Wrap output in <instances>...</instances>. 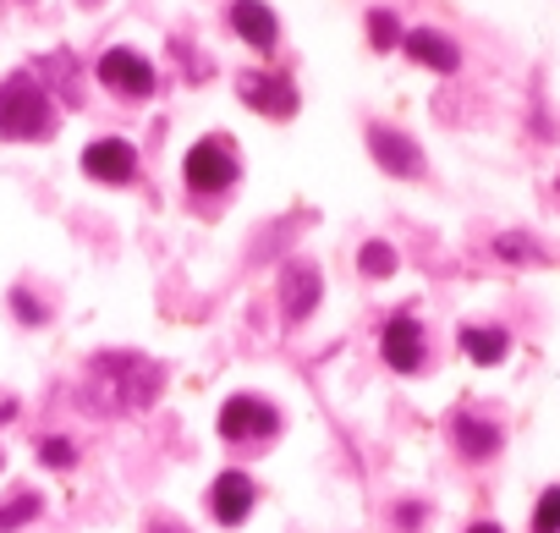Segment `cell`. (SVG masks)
<instances>
[{
	"mask_svg": "<svg viewBox=\"0 0 560 533\" xmlns=\"http://www.w3.org/2000/svg\"><path fill=\"white\" fill-rule=\"evenodd\" d=\"M160 391V369L132 358V352H105L89 374V407L100 413H121V407H143Z\"/></svg>",
	"mask_w": 560,
	"mask_h": 533,
	"instance_id": "6da1fadb",
	"label": "cell"
},
{
	"mask_svg": "<svg viewBox=\"0 0 560 533\" xmlns=\"http://www.w3.org/2000/svg\"><path fill=\"white\" fill-rule=\"evenodd\" d=\"M0 132L28 143V138H50L56 132V111H50V94L34 83V78H7L0 83Z\"/></svg>",
	"mask_w": 560,
	"mask_h": 533,
	"instance_id": "7a4b0ae2",
	"label": "cell"
},
{
	"mask_svg": "<svg viewBox=\"0 0 560 533\" xmlns=\"http://www.w3.org/2000/svg\"><path fill=\"white\" fill-rule=\"evenodd\" d=\"M182 176H187L192 193H225V187L236 182V154H231V143H225V138H198V143L187 149V160H182Z\"/></svg>",
	"mask_w": 560,
	"mask_h": 533,
	"instance_id": "3957f363",
	"label": "cell"
},
{
	"mask_svg": "<svg viewBox=\"0 0 560 533\" xmlns=\"http://www.w3.org/2000/svg\"><path fill=\"white\" fill-rule=\"evenodd\" d=\"M280 434V413L258 396H231L220 407V440L225 445H253V440H269Z\"/></svg>",
	"mask_w": 560,
	"mask_h": 533,
	"instance_id": "277c9868",
	"label": "cell"
},
{
	"mask_svg": "<svg viewBox=\"0 0 560 533\" xmlns=\"http://www.w3.org/2000/svg\"><path fill=\"white\" fill-rule=\"evenodd\" d=\"M100 83H105L110 94H121V100H149V94H154V67H149L138 50L116 45V50L100 56Z\"/></svg>",
	"mask_w": 560,
	"mask_h": 533,
	"instance_id": "5b68a950",
	"label": "cell"
},
{
	"mask_svg": "<svg viewBox=\"0 0 560 533\" xmlns=\"http://www.w3.org/2000/svg\"><path fill=\"white\" fill-rule=\"evenodd\" d=\"M429 341H423V325H418V314H390L385 320V331H380V358L396 369V374H418L423 369V352Z\"/></svg>",
	"mask_w": 560,
	"mask_h": 533,
	"instance_id": "8992f818",
	"label": "cell"
},
{
	"mask_svg": "<svg viewBox=\"0 0 560 533\" xmlns=\"http://www.w3.org/2000/svg\"><path fill=\"white\" fill-rule=\"evenodd\" d=\"M83 171L94 176V182H132L138 176V149L127 143V138H100V143H89L83 149Z\"/></svg>",
	"mask_w": 560,
	"mask_h": 533,
	"instance_id": "52a82bcc",
	"label": "cell"
},
{
	"mask_svg": "<svg viewBox=\"0 0 560 533\" xmlns=\"http://www.w3.org/2000/svg\"><path fill=\"white\" fill-rule=\"evenodd\" d=\"M253 500H258V489H253V478H247L242 467L214 473V484H209V511H214V522L236 528V522L253 511Z\"/></svg>",
	"mask_w": 560,
	"mask_h": 533,
	"instance_id": "ba28073f",
	"label": "cell"
},
{
	"mask_svg": "<svg viewBox=\"0 0 560 533\" xmlns=\"http://www.w3.org/2000/svg\"><path fill=\"white\" fill-rule=\"evenodd\" d=\"M369 149H374V160H380L390 176H423V154H418L412 138H401V132H390V127H369Z\"/></svg>",
	"mask_w": 560,
	"mask_h": 533,
	"instance_id": "9c48e42d",
	"label": "cell"
},
{
	"mask_svg": "<svg viewBox=\"0 0 560 533\" xmlns=\"http://www.w3.org/2000/svg\"><path fill=\"white\" fill-rule=\"evenodd\" d=\"M451 434H456V451H462L467 462H489V456L500 451V424H489V418H478V413H456V418H451Z\"/></svg>",
	"mask_w": 560,
	"mask_h": 533,
	"instance_id": "30bf717a",
	"label": "cell"
},
{
	"mask_svg": "<svg viewBox=\"0 0 560 533\" xmlns=\"http://www.w3.org/2000/svg\"><path fill=\"white\" fill-rule=\"evenodd\" d=\"M242 100L264 116H292L298 111V89L287 78H242Z\"/></svg>",
	"mask_w": 560,
	"mask_h": 533,
	"instance_id": "8fae6325",
	"label": "cell"
},
{
	"mask_svg": "<svg viewBox=\"0 0 560 533\" xmlns=\"http://www.w3.org/2000/svg\"><path fill=\"white\" fill-rule=\"evenodd\" d=\"M401 45H407V56H412L418 67H434V72H456V67H462V50H456L445 34H434V28H412Z\"/></svg>",
	"mask_w": 560,
	"mask_h": 533,
	"instance_id": "7c38bea8",
	"label": "cell"
},
{
	"mask_svg": "<svg viewBox=\"0 0 560 533\" xmlns=\"http://www.w3.org/2000/svg\"><path fill=\"white\" fill-rule=\"evenodd\" d=\"M231 28L253 45V50H275V12L269 7H258V0H236V7H231Z\"/></svg>",
	"mask_w": 560,
	"mask_h": 533,
	"instance_id": "4fadbf2b",
	"label": "cell"
},
{
	"mask_svg": "<svg viewBox=\"0 0 560 533\" xmlns=\"http://www.w3.org/2000/svg\"><path fill=\"white\" fill-rule=\"evenodd\" d=\"M319 303V270L314 264H292L287 270V320H308Z\"/></svg>",
	"mask_w": 560,
	"mask_h": 533,
	"instance_id": "5bb4252c",
	"label": "cell"
},
{
	"mask_svg": "<svg viewBox=\"0 0 560 533\" xmlns=\"http://www.w3.org/2000/svg\"><path fill=\"white\" fill-rule=\"evenodd\" d=\"M462 352L472 358V363H505V352H511V336L505 331H494V325H467L462 331Z\"/></svg>",
	"mask_w": 560,
	"mask_h": 533,
	"instance_id": "9a60e30c",
	"label": "cell"
},
{
	"mask_svg": "<svg viewBox=\"0 0 560 533\" xmlns=\"http://www.w3.org/2000/svg\"><path fill=\"white\" fill-rule=\"evenodd\" d=\"M533 533H560V484L538 495V506H533Z\"/></svg>",
	"mask_w": 560,
	"mask_h": 533,
	"instance_id": "2e32d148",
	"label": "cell"
},
{
	"mask_svg": "<svg viewBox=\"0 0 560 533\" xmlns=\"http://www.w3.org/2000/svg\"><path fill=\"white\" fill-rule=\"evenodd\" d=\"M390 270H396V247H390V242H369V247H363V276L380 281V276H390Z\"/></svg>",
	"mask_w": 560,
	"mask_h": 533,
	"instance_id": "e0dca14e",
	"label": "cell"
},
{
	"mask_svg": "<svg viewBox=\"0 0 560 533\" xmlns=\"http://www.w3.org/2000/svg\"><path fill=\"white\" fill-rule=\"evenodd\" d=\"M39 517V500L34 495H18L12 506H0V533H12V528H23V522H34Z\"/></svg>",
	"mask_w": 560,
	"mask_h": 533,
	"instance_id": "ac0fdd59",
	"label": "cell"
},
{
	"mask_svg": "<svg viewBox=\"0 0 560 533\" xmlns=\"http://www.w3.org/2000/svg\"><path fill=\"white\" fill-rule=\"evenodd\" d=\"M369 34H374V50H390V45H401V23H396L390 12H369Z\"/></svg>",
	"mask_w": 560,
	"mask_h": 533,
	"instance_id": "d6986e66",
	"label": "cell"
},
{
	"mask_svg": "<svg viewBox=\"0 0 560 533\" xmlns=\"http://www.w3.org/2000/svg\"><path fill=\"white\" fill-rule=\"evenodd\" d=\"M494 253H505L511 264H533V258H538V247H533L527 236H500V242H494Z\"/></svg>",
	"mask_w": 560,
	"mask_h": 533,
	"instance_id": "ffe728a7",
	"label": "cell"
},
{
	"mask_svg": "<svg viewBox=\"0 0 560 533\" xmlns=\"http://www.w3.org/2000/svg\"><path fill=\"white\" fill-rule=\"evenodd\" d=\"M39 456H45L50 467H72V462H78V445L56 434V440H45V445H39Z\"/></svg>",
	"mask_w": 560,
	"mask_h": 533,
	"instance_id": "44dd1931",
	"label": "cell"
},
{
	"mask_svg": "<svg viewBox=\"0 0 560 533\" xmlns=\"http://www.w3.org/2000/svg\"><path fill=\"white\" fill-rule=\"evenodd\" d=\"M12 314L23 325H45V303H34V292H12Z\"/></svg>",
	"mask_w": 560,
	"mask_h": 533,
	"instance_id": "7402d4cb",
	"label": "cell"
},
{
	"mask_svg": "<svg viewBox=\"0 0 560 533\" xmlns=\"http://www.w3.org/2000/svg\"><path fill=\"white\" fill-rule=\"evenodd\" d=\"M396 517H401V528H418V517H423V506H401Z\"/></svg>",
	"mask_w": 560,
	"mask_h": 533,
	"instance_id": "603a6c76",
	"label": "cell"
},
{
	"mask_svg": "<svg viewBox=\"0 0 560 533\" xmlns=\"http://www.w3.org/2000/svg\"><path fill=\"white\" fill-rule=\"evenodd\" d=\"M467 533H500V528H494V522H472Z\"/></svg>",
	"mask_w": 560,
	"mask_h": 533,
	"instance_id": "cb8c5ba5",
	"label": "cell"
}]
</instances>
